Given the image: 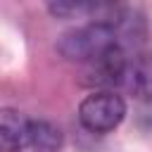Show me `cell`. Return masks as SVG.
I'll use <instances>...</instances> for the list:
<instances>
[{
  "label": "cell",
  "mask_w": 152,
  "mask_h": 152,
  "mask_svg": "<svg viewBox=\"0 0 152 152\" xmlns=\"http://www.w3.org/2000/svg\"><path fill=\"white\" fill-rule=\"evenodd\" d=\"M128 66V57L126 52L116 45L112 50H107L104 55H100L97 59L86 64V86L93 88H112V86H121V78L126 74Z\"/></svg>",
  "instance_id": "obj_3"
},
{
  "label": "cell",
  "mask_w": 152,
  "mask_h": 152,
  "mask_svg": "<svg viewBox=\"0 0 152 152\" xmlns=\"http://www.w3.org/2000/svg\"><path fill=\"white\" fill-rule=\"evenodd\" d=\"M31 119L17 109H0V152H24L28 142Z\"/></svg>",
  "instance_id": "obj_4"
},
{
  "label": "cell",
  "mask_w": 152,
  "mask_h": 152,
  "mask_svg": "<svg viewBox=\"0 0 152 152\" xmlns=\"http://www.w3.org/2000/svg\"><path fill=\"white\" fill-rule=\"evenodd\" d=\"M62 145V133L55 124L31 119V131H28V142L24 152H57Z\"/></svg>",
  "instance_id": "obj_6"
},
{
  "label": "cell",
  "mask_w": 152,
  "mask_h": 152,
  "mask_svg": "<svg viewBox=\"0 0 152 152\" xmlns=\"http://www.w3.org/2000/svg\"><path fill=\"white\" fill-rule=\"evenodd\" d=\"M116 31L109 21H90L78 28L66 31L57 40V50L64 59L69 62H81L88 64L104 55L107 50L116 48Z\"/></svg>",
  "instance_id": "obj_1"
},
{
  "label": "cell",
  "mask_w": 152,
  "mask_h": 152,
  "mask_svg": "<svg viewBox=\"0 0 152 152\" xmlns=\"http://www.w3.org/2000/svg\"><path fill=\"white\" fill-rule=\"evenodd\" d=\"M121 86L135 97H142V100L152 97V55H138L128 59Z\"/></svg>",
  "instance_id": "obj_5"
},
{
  "label": "cell",
  "mask_w": 152,
  "mask_h": 152,
  "mask_svg": "<svg viewBox=\"0 0 152 152\" xmlns=\"http://www.w3.org/2000/svg\"><path fill=\"white\" fill-rule=\"evenodd\" d=\"M126 116V102L114 90H95L78 107V121L90 133H109Z\"/></svg>",
  "instance_id": "obj_2"
}]
</instances>
